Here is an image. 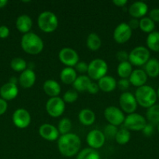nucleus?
<instances>
[{
  "mask_svg": "<svg viewBox=\"0 0 159 159\" xmlns=\"http://www.w3.org/2000/svg\"><path fill=\"white\" fill-rule=\"evenodd\" d=\"M81 141L77 134L69 133L61 135L58 139V149L63 156L70 158L80 152Z\"/></svg>",
  "mask_w": 159,
  "mask_h": 159,
  "instance_id": "obj_1",
  "label": "nucleus"
},
{
  "mask_svg": "<svg viewBox=\"0 0 159 159\" xmlns=\"http://www.w3.org/2000/svg\"><path fill=\"white\" fill-rule=\"evenodd\" d=\"M20 45L23 51L32 55L40 54L44 49V42L42 39L37 34L32 32L23 34Z\"/></svg>",
  "mask_w": 159,
  "mask_h": 159,
  "instance_id": "obj_2",
  "label": "nucleus"
},
{
  "mask_svg": "<svg viewBox=\"0 0 159 159\" xmlns=\"http://www.w3.org/2000/svg\"><path fill=\"white\" fill-rule=\"evenodd\" d=\"M134 96L137 104L147 109L154 106L157 99V92L152 87L147 85L137 88Z\"/></svg>",
  "mask_w": 159,
  "mask_h": 159,
  "instance_id": "obj_3",
  "label": "nucleus"
},
{
  "mask_svg": "<svg viewBox=\"0 0 159 159\" xmlns=\"http://www.w3.org/2000/svg\"><path fill=\"white\" fill-rule=\"evenodd\" d=\"M37 25L41 30L45 33H52L57 29L59 25L58 17L51 11H44L37 17Z\"/></svg>",
  "mask_w": 159,
  "mask_h": 159,
  "instance_id": "obj_4",
  "label": "nucleus"
},
{
  "mask_svg": "<svg viewBox=\"0 0 159 159\" xmlns=\"http://www.w3.org/2000/svg\"><path fill=\"white\" fill-rule=\"evenodd\" d=\"M108 65L103 59L96 58L88 64L87 74L90 79L93 80H99L106 75L108 72Z\"/></svg>",
  "mask_w": 159,
  "mask_h": 159,
  "instance_id": "obj_5",
  "label": "nucleus"
},
{
  "mask_svg": "<svg viewBox=\"0 0 159 159\" xmlns=\"http://www.w3.org/2000/svg\"><path fill=\"white\" fill-rule=\"evenodd\" d=\"M150 59V51L143 46L134 48L129 54V61L132 65L142 66Z\"/></svg>",
  "mask_w": 159,
  "mask_h": 159,
  "instance_id": "obj_6",
  "label": "nucleus"
},
{
  "mask_svg": "<svg viewBox=\"0 0 159 159\" xmlns=\"http://www.w3.org/2000/svg\"><path fill=\"white\" fill-rule=\"evenodd\" d=\"M45 109L48 114L51 117H59L65 111V102L62 98L59 96L51 97L47 101Z\"/></svg>",
  "mask_w": 159,
  "mask_h": 159,
  "instance_id": "obj_7",
  "label": "nucleus"
},
{
  "mask_svg": "<svg viewBox=\"0 0 159 159\" xmlns=\"http://www.w3.org/2000/svg\"><path fill=\"white\" fill-rule=\"evenodd\" d=\"M146 119L142 115L139 113H132L126 116L123 124L124 127L129 130L132 131H140L142 130L146 126Z\"/></svg>",
  "mask_w": 159,
  "mask_h": 159,
  "instance_id": "obj_8",
  "label": "nucleus"
},
{
  "mask_svg": "<svg viewBox=\"0 0 159 159\" xmlns=\"http://www.w3.org/2000/svg\"><path fill=\"white\" fill-rule=\"evenodd\" d=\"M104 116L108 124L116 126V127L123 124L126 118L123 110L115 106L108 107L104 110Z\"/></svg>",
  "mask_w": 159,
  "mask_h": 159,
  "instance_id": "obj_9",
  "label": "nucleus"
},
{
  "mask_svg": "<svg viewBox=\"0 0 159 159\" xmlns=\"http://www.w3.org/2000/svg\"><path fill=\"white\" fill-rule=\"evenodd\" d=\"M119 105L123 112L130 114L137 110L138 104L132 93L124 92L119 96Z\"/></svg>",
  "mask_w": 159,
  "mask_h": 159,
  "instance_id": "obj_10",
  "label": "nucleus"
},
{
  "mask_svg": "<svg viewBox=\"0 0 159 159\" xmlns=\"http://www.w3.org/2000/svg\"><path fill=\"white\" fill-rule=\"evenodd\" d=\"M59 59L66 67L73 68L79 62V54L71 48H63L59 52Z\"/></svg>",
  "mask_w": 159,
  "mask_h": 159,
  "instance_id": "obj_11",
  "label": "nucleus"
},
{
  "mask_svg": "<svg viewBox=\"0 0 159 159\" xmlns=\"http://www.w3.org/2000/svg\"><path fill=\"white\" fill-rule=\"evenodd\" d=\"M12 120L16 127L20 129H24L31 124V116L27 110L23 108H19L14 111Z\"/></svg>",
  "mask_w": 159,
  "mask_h": 159,
  "instance_id": "obj_12",
  "label": "nucleus"
},
{
  "mask_svg": "<svg viewBox=\"0 0 159 159\" xmlns=\"http://www.w3.org/2000/svg\"><path fill=\"white\" fill-rule=\"evenodd\" d=\"M132 36V30L128 23H121L115 28L113 32V38L118 43H124L127 42Z\"/></svg>",
  "mask_w": 159,
  "mask_h": 159,
  "instance_id": "obj_13",
  "label": "nucleus"
},
{
  "mask_svg": "<svg viewBox=\"0 0 159 159\" xmlns=\"http://www.w3.org/2000/svg\"><path fill=\"white\" fill-rule=\"evenodd\" d=\"M105 142V136L101 130H93L87 135V143L90 148L98 149L103 147Z\"/></svg>",
  "mask_w": 159,
  "mask_h": 159,
  "instance_id": "obj_14",
  "label": "nucleus"
},
{
  "mask_svg": "<svg viewBox=\"0 0 159 159\" xmlns=\"http://www.w3.org/2000/svg\"><path fill=\"white\" fill-rule=\"evenodd\" d=\"M39 135L43 139L48 141H54L59 138V132L57 127L50 124H43L38 130Z\"/></svg>",
  "mask_w": 159,
  "mask_h": 159,
  "instance_id": "obj_15",
  "label": "nucleus"
},
{
  "mask_svg": "<svg viewBox=\"0 0 159 159\" xmlns=\"http://www.w3.org/2000/svg\"><path fill=\"white\" fill-rule=\"evenodd\" d=\"M18 82L20 86L23 89H30L36 82V74L32 68H26L22 71L19 77Z\"/></svg>",
  "mask_w": 159,
  "mask_h": 159,
  "instance_id": "obj_16",
  "label": "nucleus"
},
{
  "mask_svg": "<svg viewBox=\"0 0 159 159\" xmlns=\"http://www.w3.org/2000/svg\"><path fill=\"white\" fill-rule=\"evenodd\" d=\"M148 6L144 2L137 1L132 3L129 7V13L132 18H143L147 13Z\"/></svg>",
  "mask_w": 159,
  "mask_h": 159,
  "instance_id": "obj_17",
  "label": "nucleus"
},
{
  "mask_svg": "<svg viewBox=\"0 0 159 159\" xmlns=\"http://www.w3.org/2000/svg\"><path fill=\"white\" fill-rule=\"evenodd\" d=\"M19 93L18 87L16 84L7 82L0 88V96L6 101L12 100L17 96Z\"/></svg>",
  "mask_w": 159,
  "mask_h": 159,
  "instance_id": "obj_18",
  "label": "nucleus"
},
{
  "mask_svg": "<svg viewBox=\"0 0 159 159\" xmlns=\"http://www.w3.org/2000/svg\"><path fill=\"white\" fill-rule=\"evenodd\" d=\"M147 80V75L143 69L132 70V72L131 73L129 78V81L131 85L137 88L144 85Z\"/></svg>",
  "mask_w": 159,
  "mask_h": 159,
  "instance_id": "obj_19",
  "label": "nucleus"
},
{
  "mask_svg": "<svg viewBox=\"0 0 159 159\" xmlns=\"http://www.w3.org/2000/svg\"><path fill=\"white\" fill-rule=\"evenodd\" d=\"M32 19L28 15L23 14L17 17V21H16V26H17V29L22 34H25L29 33L32 28Z\"/></svg>",
  "mask_w": 159,
  "mask_h": 159,
  "instance_id": "obj_20",
  "label": "nucleus"
},
{
  "mask_svg": "<svg viewBox=\"0 0 159 159\" xmlns=\"http://www.w3.org/2000/svg\"><path fill=\"white\" fill-rule=\"evenodd\" d=\"M43 90L47 96L51 97L59 96L61 93V86L59 83L53 79H48L43 84Z\"/></svg>",
  "mask_w": 159,
  "mask_h": 159,
  "instance_id": "obj_21",
  "label": "nucleus"
},
{
  "mask_svg": "<svg viewBox=\"0 0 159 159\" xmlns=\"http://www.w3.org/2000/svg\"><path fill=\"white\" fill-rule=\"evenodd\" d=\"M98 87L104 93H110L117 87V82L115 78L110 75H105L98 80Z\"/></svg>",
  "mask_w": 159,
  "mask_h": 159,
  "instance_id": "obj_22",
  "label": "nucleus"
},
{
  "mask_svg": "<svg viewBox=\"0 0 159 159\" xmlns=\"http://www.w3.org/2000/svg\"><path fill=\"white\" fill-rule=\"evenodd\" d=\"M80 122L84 126H90L94 123L96 116L93 110L90 109H83L78 114Z\"/></svg>",
  "mask_w": 159,
  "mask_h": 159,
  "instance_id": "obj_23",
  "label": "nucleus"
},
{
  "mask_svg": "<svg viewBox=\"0 0 159 159\" xmlns=\"http://www.w3.org/2000/svg\"><path fill=\"white\" fill-rule=\"evenodd\" d=\"M76 78H77V74H76L75 68H73L65 67L60 72L61 81L66 85H70V84L73 85Z\"/></svg>",
  "mask_w": 159,
  "mask_h": 159,
  "instance_id": "obj_24",
  "label": "nucleus"
},
{
  "mask_svg": "<svg viewBox=\"0 0 159 159\" xmlns=\"http://www.w3.org/2000/svg\"><path fill=\"white\" fill-rule=\"evenodd\" d=\"M144 71L149 77H157L159 75V61L156 58H150L144 65Z\"/></svg>",
  "mask_w": 159,
  "mask_h": 159,
  "instance_id": "obj_25",
  "label": "nucleus"
},
{
  "mask_svg": "<svg viewBox=\"0 0 159 159\" xmlns=\"http://www.w3.org/2000/svg\"><path fill=\"white\" fill-rule=\"evenodd\" d=\"M91 83V80L89 76L81 75L77 76L75 82L73 83V86L74 89L77 92H84L87 91L89 85Z\"/></svg>",
  "mask_w": 159,
  "mask_h": 159,
  "instance_id": "obj_26",
  "label": "nucleus"
},
{
  "mask_svg": "<svg viewBox=\"0 0 159 159\" xmlns=\"http://www.w3.org/2000/svg\"><path fill=\"white\" fill-rule=\"evenodd\" d=\"M86 43H87V47L88 48V49L92 51H96L101 48V40L98 34L91 33L87 36Z\"/></svg>",
  "mask_w": 159,
  "mask_h": 159,
  "instance_id": "obj_27",
  "label": "nucleus"
},
{
  "mask_svg": "<svg viewBox=\"0 0 159 159\" xmlns=\"http://www.w3.org/2000/svg\"><path fill=\"white\" fill-rule=\"evenodd\" d=\"M146 42L150 50L154 52H159V32L153 31L148 34Z\"/></svg>",
  "mask_w": 159,
  "mask_h": 159,
  "instance_id": "obj_28",
  "label": "nucleus"
},
{
  "mask_svg": "<svg viewBox=\"0 0 159 159\" xmlns=\"http://www.w3.org/2000/svg\"><path fill=\"white\" fill-rule=\"evenodd\" d=\"M132 72V65L129 61L120 62L117 67V73L121 79H129Z\"/></svg>",
  "mask_w": 159,
  "mask_h": 159,
  "instance_id": "obj_29",
  "label": "nucleus"
},
{
  "mask_svg": "<svg viewBox=\"0 0 159 159\" xmlns=\"http://www.w3.org/2000/svg\"><path fill=\"white\" fill-rule=\"evenodd\" d=\"M147 119L151 124H159V104H154L152 107H149L146 113Z\"/></svg>",
  "mask_w": 159,
  "mask_h": 159,
  "instance_id": "obj_30",
  "label": "nucleus"
},
{
  "mask_svg": "<svg viewBox=\"0 0 159 159\" xmlns=\"http://www.w3.org/2000/svg\"><path fill=\"white\" fill-rule=\"evenodd\" d=\"M76 159H101V157L95 149L87 148L77 154Z\"/></svg>",
  "mask_w": 159,
  "mask_h": 159,
  "instance_id": "obj_31",
  "label": "nucleus"
},
{
  "mask_svg": "<svg viewBox=\"0 0 159 159\" xmlns=\"http://www.w3.org/2000/svg\"><path fill=\"white\" fill-rule=\"evenodd\" d=\"M130 132L129 130H127L125 127L118 130V132L116 134V136H115V140L118 144L120 145H124L126 144L130 140Z\"/></svg>",
  "mask_w": 159,
  "mask_h": 159,
  "instance_id": "obj_32",
  "label": "nucleus"
},
{
  "mask_svg": "<svg viewBox=\"0 0 159 159\" xmlns=\"http://www.w3.org/2000/svg\"><path fill=\"white\" fill-rule=\"evenodd\" d=\"M154 27H155L154 22L151 19H150L149 17L144 16L140 20L139 28H140L143 32L151 34V33H152L153 31H154Z\"/></svg>",
  "mask_w": 159,
  "mask_h": 159,
  "instance_id": "obj_33",
  "label": "nucleus"
},
{
  "mask_svg": "<svg viewBox=\"0 0 159 159\" xmlns=\"http://www.w3.org/2000/svg\"><path fill=\"white\" fill-rule=\"evenodd\" d=\"M10 67L13 71H18V72H22L24 70H26L27 67L26 61L21 57H14L12 59L10 62Z\"/></svg>",
  "mask_w": 159,
  "mask_h": 159,
  "instance_id": "obj_34",
  "label": "nucleus"
},
{
  "mask_svg": "<svg viewBox=\"0 0 159 159\" xmlns=\"http://www.w3.org/2000/svg\"><path fill=\"white\" fill-rule=\"evenodd\" d=\"M72 129V122L69 118L64 117L59 120L58 124V130L61 135L70 133Z\"/></svg>",
  "mask_w": 159,
  "mask_h": 159,
  "instance_id": "obj_35",
  "label": "nucleus"
},
{
  "mask_svg": "<svg viewBox=\"0 0 159 159\" xmlns=\"http://www.w3.org/2000/svg\"><path fill=\"white\" fill-rule=\"evenodd\" d=\"M78 97H79V94H78L77 91H76L75 89H69L64 93L62 99L65 102L72 103V102H76Z\"/></svg>",
  "mask_w": 159,
  "mask_h": 159,
  "instance_id": "obj_36",
  "label": "nucleus"
},
{
  "mask_svg": "<svg viewBox=\"0 0 159 159\" xmlns=\"http://www.w3.org/2000/svg\"><path fill=\"white\" fill-rule=\"evenodd\" d=\"M117 132H118V128H117L116 126L108 124L105 126L103 133H104L105 138L107 137L108 138H115Z\"/></svg>",
  "mask_w": 159,
  "mask_h": 159,
  "instance_id": "obj_37",
  "label": "nucleus"
},
{
  "mask_svg": "<svg viewBox=\"0 0 159 159\" xmlns=\"http://www.w3.org/2000/svg\"><path fill=\"white\" fill-rule=\"evenodd\" d=\"M75 70H76V71H78L81 74H84L86 72L87 73L88 65L85 61H79L75 65Z\"/></svg>",
  "mask_w": 159,
  "mask_h": 159,
  "instance_id": "obj_38",
  "label": "nucleus"
},
{
  "mask_svg": "<svg viewBox=\"0 0 159 159\" xmlns=\"http://www.w3.org/2000/svg\"><path fill=\"white\" fill-rule=\"evenodd\" d=\"M129 85H130V82H129V79H121L117 82V85H118V89L121 90L128 89Z\"/></svg>",
  "mask_w": 159,
  "mask_h": 159,
  "instance_id": "obj_39",
  "label": "nucleus"
},
{
  "mask_svg": "<svg viewBox=\"0 0 159 159\" xmlns=\"http://www.w3.org/2000/svg\"><path fill=\"white\" fill-rule=\"evenodd\" d=\"M117 60L120 62L128 61H129V54L125 51H119L116 54Z\"/></svg>",
  "mask_w": 159,
  "mask_h": 159,
  "instance_id": "obj_40",
  "label": "nucleus"
},
{
  "mask_svg": "<svg viewBox=\"0 0 159 159\" xmlns=\"http://www.w3.org/2000/svg\"><path fill=\"white\" fill-rule=\"evenodd\" d=\"M142 132H143V135L147 138L151 137V135L154 134V125L151 124H147L146 126L144 127V128L142 130Z\"/></svg>",
  "mask_w": 159,
  "mask_h": 159,
  "instance_id": "obj_41",
  "label": "nucleus"
},
{
  "mask_svg": "<svg viewBox=\"0 0 159 159\" xmlns=\"http://www.w3.org/2000/svg\"><path fill=\"white\" fill-rule=\"evenodd\" d=\"M149 18L154 22H159V9H153L149 12Z\"/></svg>",
  "mask_w": 159,
  "mask_h": 159,
  "instance_id": "obj_42",
  "label": "nucleus"
},
{
  "mask_svg": "<svg viewBox=\"0 0 159 159\" xmlns=\"http://www.w3.org/2000/svg\"><path fill=\"white\" fill-rule=\"evenodd\" d=\"M100 90L99 87H98V85L97 83H95V82H92L89 85L88 88H87V91L90 94H92V95H94V94H97V93H98V91Z\"/></svg>",
  "mask_w": 159,
  "mask_h": 159,
  "instance_id": "obj_43",
  "label": "nucleus"
},
{
  "mask_svg": "<svg viewBox=\"0 0 159 159\" xmlns=\"http://www.w3.org/2000/svg\"><path fill=\"white\" fill-rule=\"evenodd\" d=\"M9 35V29L6 26H0V38L6 39Z\"/></svg>",
  "mask_w": 159,
  "mask_h": 159,
  "instance_id": "obj_44",
  "label": "nucleus"
},
{
  "mask_svg": "<svg viewBox=\"0 0 159 159\" xmlns=\"http://www.w3.org/2000/svg\"><path fill=\"white\" fill-rule=\"evenodd\" d=\"M8 108V104L7 101H6L5 99L0 98V116L2 114H4L6 112Z\"/></svg>",
  "mask_w": 159,
  "mask_h": 159,
  "instance_id": "obj_45",
  "label": "nucleus"
},
{
  "mask_svg": "<svg viewBox=\"0 0 159 159\" xmlns=\"http://www.w3.org/2000/svg\"><path fill=\"white\" fill-rule=\"evenodd\" d=\"M128 25H129V26L131 28L132 30L137 29V28H139V25H140V20L138 19L132 18L129 20Z\"/></svg>",
  "mask_w": 159,
  "mask_h": 159,
  "instance_id": "obj_46",
  "label": "nucleus"
},
{
  "mask_svg": "<svg viewBox=\"0 0 159 159\" xmlns=\"http://www.w3.org/2000/svg\"><path fill=\"white\" fill-rule=\"evenodd\" d=\"M112 2L115 6H118V7H124L127 4L128 1L127 0H113Z\"/></svg>",
  "mask_w": 159,
  "mask_h": 159,
  "instance_id": "obj_47",
  "label": "nucleus"
},
{
  "mask_svg": "<svg viewBox=\"0 0 159 159\" xmlns=\"http://www.w3.org/2000/svg\"><path fill=\"white\" fill-rule=\"evenodd\" d=\"M7 4V0H0V9H1V8H4Z\"/></svg>",
  "mask_w": 159,
  "mask_h": 159,
  "instance_id": "obj_48",
  "label": "nucleus"
},
{
  "mask_svg": "<svg viewBox=\"0 0 159 159\" xmlns=\"http://www.w3.org/2000/svg\"><path fill=\"white\" fill-rule=\"evenodd\" d=\"M17 81H18V80H17V78H15V77H12L10 79H9V82H11V83L16 84V85H17Z\"/></svg>",
  "mask_w": 159,
  "mask_h": 159,
  "instance_id": "obj_49",
  "label": "nucleus"
},
{
  "mask_svg": "<svg viewBox=\"0 0 159 159\" xmlns=\"http://www.w3.org/2000/svg\"><path fill=\"white\" fill-rule=\"evenodd\" d=\"M157 98L159 99V87L158 89H157Z\"/></svg>",
  "mask_w": 159,
  "mask_h": 159,
  "instance_id": "obj_50",
  "label": "nucleus"
},
{
  "mask_svg": "<svg viewBox=\"0 0 159 159\" xmlns=\"http://www.w3.org/2000/svg\"><path fill=\"white\" fill-rule=\"evenodd\" d=\"M157 131H158V133H159V124H157Z\"/></svg>",
  "mask_w": 159,
  "mask_h": 159,
  "instance_id": "obj_51",
  "label": "nucleus"
}]
</instances>
